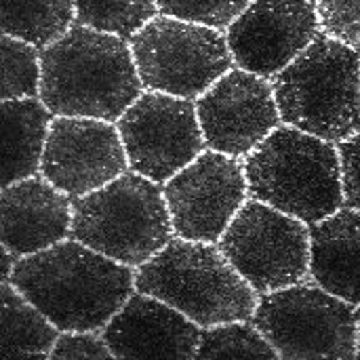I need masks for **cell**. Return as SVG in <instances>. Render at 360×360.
<instances>
[{
  "label": "cell",
  "mask_w": 360,
  "mask_h": 360,
  "mask_svg": "<svg viewBox=\"0 0 360 360\" xmlns=\"http://www.w3.org/2000/svg\"><path fill=\"white\" fill-rule=\"evenodd\" d=\"M8 283L59 331H103L135 293V268L65 238L17 259Z\"/></svg>",
  "instance_id": "6da1fadb"
},
{
  "label": "cell",
  "mask_w": 360,
  "mask_h": 360,
  "mask_svg": "<svg viewBox=\"0 0 360 360\" xmlns=\"http://www.w3.org/2000/svg\"><path fill=\"white\" fill-rule=\"evenodd\" d=\"M143 89L131 44L116 34L74 23L42 49L40 99L55 116L116 122Z\"/></svg>",
  "instance_id": "7a4b0ae2"
},
{
  "label": "cell",
  "mask_w": 360,
  "mask_h": 360,
  "mask_svg": "<svg viewBox=\"0 0 360 360\" xmlns=\"http://www.w3.org/2000/svg\"><path fill=\"white\" fill-rule=\"evenodd\" d=\"M249 198L312 226L344 207L338 143L291 124L276 127L245 156Z\"/></svg>",
  "instance_id": "3957f363"
},
{
  "label": "cell",
  "mask_w": 360,
  "mask_h": 360,
  "mask_svg": "<svg viewBox=\"0 0 360 360\" xmlns=\"http://www.w3.org/2000/svg\"><path fill=\"white\" fill-rule=\"evenodd\" d=\"M135 289L167 302L202 329L251 321L259 302L219 245L179 236L135 270Z\"/></svg>",
  "instance_id": "277c9868"
},
{
  "label": "cell",
  "mask_w": 360,
  "mask_h": 360,
  "mask_svg": "<svg viewBox=\"0 0 360 360\" xmlns=\"http://www.w3.org/2000/svg\"><path fill=\"white\" fill-rule=\"evenodd\" d=\"M272 86L285 124L333 143L360 131V51L323 30Z\"/></svg>",
  "instance_id": "5b68a950"
},
{
  "label": "cell",
  "mask_w": 360,
  "mask_h": 360,
  "mask_svg": "<svg viewBox=\"0 0 360 360\" xmlns=\"http://www.w3.org/2000/svg\"><path fill=\"white\" fill-rule=\"evenodd\" d=\"M173 236L165 190L135 171L74 198L72 238L124 266L139 268Z\"/></svg>",
  "instance_id": "8992f818"
},
{
  "label": "cell",
  "mask_w": 360,
  "mask_h": 360,
  "mask_svg": "<svg viewBox=\"0 0 360 360\" xmlns=\"http://www.w3.org/2000/svg\"><path fill=\"white\" fill-rule=\"evenodd\" d=\"M359 306L316 283H297L259 295L253 325L278 359H356Z\"/></svg>",
  "instance_id": "52a82bcc"
},
{
  "label": "cell",
  "mask_w": 360,
  "mask_h": 360,
  "mask_svg": "<svg viewBox=\"0 0 360 360\" xmlns=\"http://www.w3.org/2000/svg\"><path fill=\"white\" fill-rule=\"evenodd\" d=\"M131 51L146 89L198 99L234 65L221 30L156 15L133 38Z\"/></svg>",
  "instance_id": "ba28073f"
},
{
  "label": "cell",
  "mask_w": 360,
  "mask_h": 360,
  "mask_svg": "<svg viewBox=\"0 0 360 360\" xmlns=\"http://www.w3.org/2000/svg\"><path fill=\"white\" fill-rule=\"evenodd\" d=\"M217 245L259 295L310 278L308 224L262 200L247 198Z\"/></svg>",
  "instance_id": "9c48e42d"
},
{
  "label": "cell",
  "mask_w": 360,
  "mask_h": 360,
  "mask_svg": "<svg viewBox=\"0 0 360 360\" xmlns=\"http://www.w3.org/2000/svg\"><path fill=\"white\" fill-rule=\"evenodd\" d=\"M131 171L167 184L175 173L205 152L196 101L143 91L116 120Z\"/></svg>",
  "instance_id": "30bf717a"
},
{
  "label": "cell",
  "mask_w": 360,
  "mask_h": 360,
  "mask_svg": "<svg viewBox=\"0 0 360 360\" xmlns=\"http://www.w3.org/2000/svg\"><path fill=\"white\" fill-rule=\"evenodd\" d=\"M175 236L219 243L249 198V181L240 158L205 150L165 184Z\"/></svg>",
  "instance_id": "8fae6325"
},
{
  "label": "cell",
  "mask_w": 360,
  "mask_h": 360,
  "mask_svg": "<svg viewBox=\"0 0 360 360\" xmlns=\"http://www.w3.org/2000/svg\"><path fill=\"white\" fill-rule=\"evenodd\" d=\"M196 112L207 148L234 158L249 156L283 122L272 82L243 68L217 78L196 99Z\"/></svg>",
  "instance_id": "7c38bea8"
},
{
  "label": "cell",
  "mask_w": 360,
  "mask_h": 360,
  "mask_svg": "<svg viewBox=\"0 0 360 360\" xmlns=\"http://www.w3.org/2000/svg\"><path fill=\"white\" fill-rule=\"evenodd\" d=\"M129 169L118 124L84 116L53 118L40 175L55 188L78 198L110 184Z\"/></svg>",
  "instance_id": "4fadbf2b"
},
{
  "label": "cell",
  "mask_w": 360,
  "mask_h": 360,
  "mask_svg": "<svg viewBox=\"0 0 360 360\" xmlns=\"http://www.w3.org/2000/svg\"><path fill=\"white\" fill-rule=\"evenodd\" d=\"M321 32L316 0H253L226 30L236 68L281 74Z\"/></svg>",
  "instance_id": "5bb4252c"
},
{
  "label": "cell",
  "mask_w": 360,
  "mask_h": 360,
  "mask_svg": "<svg viewBox=\"0 0 360 360\" xmlns=\"http://www.w3.org/2000/svg\"><path fill=\"white\" fill-rule=\"evenodd\" d=\"M202 327L167 302L133 293L101 335L114 359H196Z\"/></svg>",
  "instance_id": "9a60e30c"
},
{
  "label": "cell",
  "mask_w": 360,
  "mask_h": 360,
  "mask_svg": "<svg viewBox=\"0 0 360 360\" xmlns=\"http://www.w3.org/2000/svg\"><path fill=\"white\" fill-rule=\"evenodd\" d=\"M2 247L19 259L72 236L74 198L34 175L2 188Z\"/></svg>",
  "instance_id": "2e32d148"
},
{
  "label": "cell",
  "mask_w": 360,
  "mask_h": 360,
  "mask_svg": "<svg viewBox=\"0 0 360 360\" xmlns=\"http://www.w3.org/2000/svg\"><path fill=\"white\" fill-rule=\"evenodd\" d=\"M310 278L360 306V211L342 207L310 226Z\"/></svg>",
  "instance_id": "e0dca14e"
},
{
  "label": "cell",
  "mask_w": 360,
  "mask_h": 360,
  "mask_svg": "<svg viewBox=\"0 0 360 360\" xmlns=\"http://www.w3.org/2000/svg\"><path fill=\"white\" fill-rule=\"evenodd\" d=\"M53 118L40 97L2 99V186L40 175Z\"/></svg>",
  "instance_id": "ac0fdd59"
},
{
  "label": "cell",
  "mask_w": 360,
  "mask_h": 360,
  "mask_svg": "<svg viewBox=\"0 0 360 360\" xmlns=\"http://www.w3.org/2000/svg\"><path fill=\"white\" fill-rule=\"evenodd\" d=\"M0 360H46L59 329L13 285H0Z\"/></svg>",
  "instance_id": "d6986e66"
},
{
  "label": "cell",
  "mask_w": 360,
  "mask_h": 360,
  "mask_svg": "<svg viewBox=\"0 0 360 360\" xmlns=\"http://www.w3.org/2000/svg\"><path fill=\"white\" fill-rule=\"evenodd\" d=\"M76 23L74 0H2V34L38 49L61 38Z\"/></svg>",
  "instance_id": "ffe728a7"
},
{
  "label": "cell",
  "mask_w": 360,
  "mask_h": 360,
  "mask_svg": "<svg viewBox=\"0 0 360 360\" xmlns=\"http://www.w3.org/2000/svg\"><path fill=\"white\" fill-rule=\"evenodd\" d=\"M76 23L131 40L156 17V0H74Z\"/></svg>",
  "instance_id": "44dd1931"
},
{
  "label": "cell",
  "mask_w": 360,
  "mask_h": 360,
  "mask_svg": "<svg viewBox=\"0 0 360 360\" xmlns=\"http://www.w3.org/2000/svg\"><path fill=\"white\" fill-rule=\"evenodd\" d=\"M196 359H278L272 344L249 321L205 327Z\"/></svg>",
  "instance_id": "7402d4cb"
},
{
  "label": "cell",
  "mask_w": 360,
  "mask_h": 360,
  "mask_svg": "<svg viewBox=\"0 0 360 360\" xmlns=\"http://www.w3.org/2000/svg\"><path fill=\"white\" fill-rule=\"evenodd\" d=\"M2 99L40 97L42 51L21 38L2 34Z\"/></svg>",
  "instance_id": "603a6c76"
},
{
  "label": "cell",
  "mask_w": 360,
  "mask_h": 360,
  "mask_svg": "<svg viewBox=\"0 0 360 360\" xmlns=\"http://www.w3.org/2000/svg\"><path fill=\"white\" fill-rule=\"evenodd\" d=\"M253 0H156L158 13L215 30H228L230 23Z\"/></svg>",
  "instance_id": "cb8c5ba5"
},
{
  "label": "cell",
  "mask_w": 360,
  "mask_h": 360,
  "mask_svg": "<svg viewBox=\"0 0 360 360\" xmlns=\"http://www.w3.org/2000/svg\"><path fill=\"white\" fill-rule=\"evenodd\" d=\"M321 30L360 51V0H316Z\"/></svg>",
  "instance_id": "d4e9b609"
},
{
  "label": "cell",
  "mask_w": 360,
  "mask_h": 360,
  "mask_svg": "<svg viewBox=\"0 0 360 360\" xmlns=\"http://www.w3.org/2000/svg\"><path fill=\"white\" fill-rule=\"evenodd\" d=\"M99 331H61L51 359H114Z\"/></svg>",
  "instance_id": "484cf974"
},
{
  "label": "cell",
  "mask_w": 360,
  "mask_h": 360,
  "mask_svg": "<svg viewBox=\"0 0 360 360\" xmlns=\"http://www.w3.org/2000/svg\"><path fill=\"white\" fill-rule=\"evenodd\" d=\"M342 160L344 207L360 211V131L338 143Z\"/></svg>",
  "instance_id": "4316f807"
},
{
  "label": "cell",
  "mask_w": 360,
  "mask_h": 360,
  "mask_svg": "<svg viewBox=\"0 0 360 360\" xmlns=\"http://www.w3.org/2000/svg\"><path fill=\"white\" fill-rule=\"evenodd\" d=\"M17 255H13L11 251H6L4 247H2V283H8L11 281V276H13V270H15V266H17Z\"/></svg>",
  "instance_id": "83f0119b"
},
{
  "label": "cell",
  "mask_w": 360,
  "mask_h": 360,
  "mask_svg": "<svg viewBox=\"0 0 360 360\" xmlns=\"http://www.w3.org/2000/svg\"><path fill=\"white\" fill-rule=\"evenodd\" d=\"M356 356L360 359V316H359V352H356Z\"/></svg>",
  "instance_id": "f1b7e54d"
}]
</instances>
